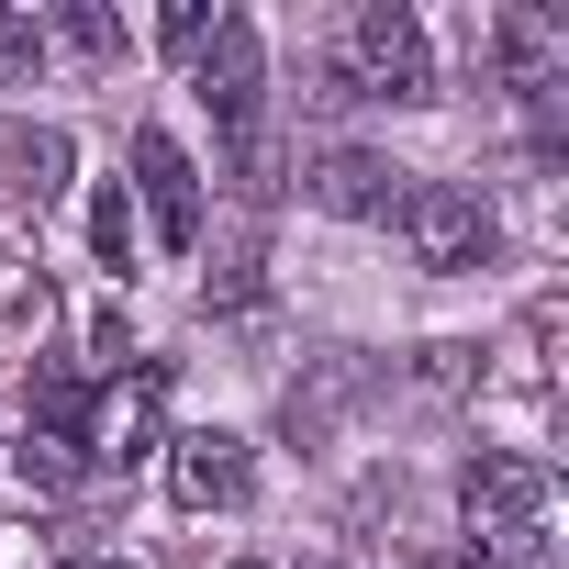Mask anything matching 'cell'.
I'll list each match as a JSON object with an SVG mask.
<instances>
[{"label": "cell", "mask_w": 569, "mask_h": 569, "mask_svg": "<svg viewBox=\"0 0 569 569\" xmlns=\"http://www.w3.org/2000/svg\"><path fill=\"white\" fill-rule=\"evenodd\" d=\"M458 513L480 569H558V469L536 447H480L458 480Z\"/></svg>", "instance_id": "6da1fadb"}, {"label": "cell", "mask_w": 569, "mask_h": 569, "mask_svg": "<svg viewBox=\"0 0 569 569\" xmlns=\"http://www.w3.org/2000/svg\"><path fill=\"white\" fill-rule=\"evenodd\" d=\"M157 425H168V380H157V369L101 380V402H90V425H79V469H134V458H157Z\"/></svg>", "instance_id": "5b68a950"}, {"label": "cell", "mask_w": 569, "mask_h": 569, "mask_svg": "<svg viewBox=\"0 0 569 569\" xmlns=\"http://www.w3.org/2000/svg\"><path fill=\"white\" fill-rule=\"evenodd\" d=\"M168 491H179L190 513H234V502L257 491V458H246V436H223V425H201V436H168Z\"/></svg>", "instance_id": "52a82bcc"}, {"label": "cell", "mask_w": 569, "mask_h": 569, "mask_svg": "<svg viewBox=\"0 0 569 569\" xmlns=\"http://www.w3.org/2000/svg\"><path fill=\"white\" fill-rule=\"evenodd\" d=\"M90 246H101V268H134V190L123 179L90 190Z\"/></svg>", "instance_id": "30bf717a"}, {"label": "cell", "mask_w": 569, "mask_h": 569, "mask_svg": "<svg viewBox=\"0 0 569 569\" xmlns=\"http://www.w3.org/2000/svg\"><path fill=\"white\" fill-rule=\"evenodd\" d=\"M234 569H257V558H234Z\"/></svg>", "instance_id": "e0dca14e"}, {"label": "cell", "mask_w": 569, "mask_h": 569, "mask_svg": "<svg viewBox=\"0 0 569 569\" xmlns=\"http://www.w3.org/2000/svg\"><path fill=\"white\" fill-rule=\"evenodd\" d=\"M57 46L90 57V68H112V57H123V23L101 12V0H68V12H57Z\"/></svg>", "instance_id": "8fae6325"}, {"label": "cell", "mask_w": 569, "mask_h": 569, "mask_svg": "<svg viewBox=\"0 0 569 569\" xmlns=\"http://www.w3.org/2000/svg\"><path fill=\"white\" fill-rule=\"evenodd\" d=\"M57 569H134V558H101V547H90V558H57Z\"/></svg>", "instance_id": "2e32d148"}, {"label": "cell", "mask_w": 569, "mask_h": 569, "mask_svg": "<svg viewBox=\"0 0 569 569\" xmlns=\"http://www.w3.org/2000/svg\"><path fill=\"white\" fill-rule=\"evenodd\" d=\"M23 190H34V201L68 190V134H34V146H23Z\"/></svg>", "instance_id": "5bb4252c"}, {"label": "cell", "mask_w": 569, "mask_h": 569, "mask_svg": "<svg viewBox=\"0 0 569 569\" xmlns=\"http://www.w3.org/2000/svg\"><path fill=\"white\" fill-rule=\"evenodd\" d=\"M257 79H268V46H257V23H246V12H223V23H212V46L190 57V90H201V112H212L234 146H257Z\"/></svg>", "instance_id": "277c9868"}, {"label": "cell", "mask_w": 569, "mask_h": 569, "mask_svg": "<svg viewBox=\"0 0 569 569\" xmlns=\"http://www.w3.org/2000/svg\"><path fill=\"white\" fill-rule=\"evenodd\" d=\"M46 68V23L23 12V0H0V90H23Z\"/></svg>", "instance_id": "7c38bea8"}, {"label": "cell", "mask_w": 569, "mask_h": 569, "mask_svg": "<svg viewBox=\"0 0 569 569\" xmlns=\"http://www.w3.org/2000/svg\"><path fill=\"white\" fill-rule=\"evenodd\" d=\"M402 190H413V168H391V157H369V146H336V157L313 168V201L347 212V223H391Z\"/></svg>", "instance_id": "ba28073f"}, {"label": "cell", "mask_w": 569, "mask_h": 569, "mask_svg": "<svg viewBox=\"0 0 569 569\" xmlns=\"http://www.w3.org/2000/svg\"><path fill=\"white\" fill-rule=\"evenodd\" d=\"M391 223H402L413 268H436V279H469V268L491 257V201H480V190H458V179H413Z\"/></svg>", "instance_id": "3957f363"}, {"label": "cell", "mask_w": 569, "mask_h": 569, "mask_svg": "<svg viewBox=\"0 0 569 569\" xmlns=\"http://www.w3.org/2000/svg\"><path fill=\"white\" fill-rule=\"evenodd\" d=\"M347 101H436V46L402 0H358L347 12V57H336Z\"/></svg>", "instance_id": "7a4b0ae2"}, {"label": "cell", "mask_w": 569, "mask_h": 569, "mask_svg": "<svg viewBox=\"0 0 569 569\" xmlns=\"http://www.w3.org/2000/svg\"><path fill=\"white\" fill-rule=\"evenodd\" d=\"M0 469L34 480V491H68V480H79V436H68V425H23V447H0Z\"/></svg>", "instance_id": "9c48e42d"}, {"label": "cell", "mask_w": 569, "mask_h": 569, "mask_svg": "<svg viewBox=\"0 0 569 569\" xmlns=\"http://www.w3.org/2000/svg\"><path fill=\"white\" fill-rule=\"evenodd\" d=\"M134 201H146V223H157V246L168 257H190L201 246V168L179 157V134H134Z\"/></svg>", "instance_id": "8992f818"}, {"label": "cell", "mask_w": 569, "mask_h": 569, "mask_svg": "<svg viewBox=\"0 0 569 569\" xmlns=\"http://www.w3.org/2000/svg\"><path fill=\"white\" fill-rule=\"evenodd\" d=\"M425 569H480V558H469V547H436V558H425Z\"/></svg>", "instance_id": "9a60e30c"}, {"label": "cell", "mask_w": 569, "mask_h": 569, "mask_svg": "<svg viewBox=\"0 0 569 569\" xmlns=\"http://www.w3.org/2000/svg\"><path fill=\"white\" fill-rule=\"evenodd\" d=\"M212 23H223L212 0H168V23H157V46H168V57H201V46H212Z\"/></svg>", "instance_id": "4fadbf2b"}]
</instances>
